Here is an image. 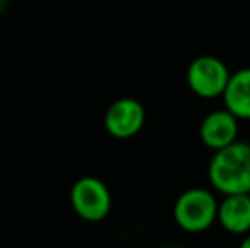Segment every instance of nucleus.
<instances>
[{
    "mask_svg": "<svg viewBox=\"0 0 250 248\" xmlns=\"http://www.w3.org/2000/svg\"><path fill=\"white\" fill-rule=\"evenodd\" d=\"M230 73V68L223 60L213 55H203L189 63L186 70V82L194 95L211 100L221 97Z\"/></svg>",
    "mask_w": 250,
    "mask_h": 248,
    "instance_id": "nucleus-4",
    "label": "nucleus"
},
{
    "mask_svg": "<svg viewBox=\"0 0 250 248\" xmlns=\"http://www.w3.org/2000/svg\"><path fill=\"white\" fill-rule=\"evenodd\" d=\"M216 223L223 231L233 236L250 233V197L247 194L223 195L218 201Z\"/></svg>",
    "mask_w": 250,
    "mask_h": 248,
    "instance_id": "nucleus-7",
    "label": "nucleus"
},
{
    "mask_svg": "<svg viewBox=\"0 0 250 248\" xmlns=\"http://www.w3.org/2000/svg\"><path fill=\"white\" fill-rule=\"evenodd\" d=\"M70 204L79 218L89 223L105 219L112 208V195L105 182L92 175L80 177L70 189Z\"/></svg>",
    "mask_w": 250,
    "mask_h": 248,
    "instance_id": "nucleus-3",
    "label": "nucleus"
},
{
    "mask_svg": "<svg viewBox=\"0 0 250 248\" xmlns=\"http://www.w3.org/2000/svg\"><path fill=\"white\" fill-rule=\"evenodd\" d=\"M170 248H174V247H170Z\"/></svg>",
    "mask_w": 250,
    "mask_h": 248,
    "instance_id": "nucleus-11",
    "label": "nucleus"
},
{
    "mask_svg": "<svg viewBox=\"0 0 250 248\" xmlns=\"http://www.w3.org/2000/svg\"><path fill=\"white\" fill-rule=\"evenodd\" d=\"M247 195H249V197H250V191H249V192H247Z\"/></svg>",
    "mask_w": 250,
    "mask_h": 248,
    "instance_id": "nucleus-10",
    "label": "nucleus"
},
{
    "mask_svg": "<svg viewBox=\"0 0 250 248\" xmlns=\"http://www.w3.org/2000/svg\"><path fill=\"white\" fill-rule=\"evenodd\" d=\"M223 107L238 121H250V66L230 73V78L221 94Z\"/></svg>",
    "mask_w": 250,
    "mask_h": 248,
    "instance_id": "nucleus-8",
    "label": "nucleus"
},
{
    "mask_svg": "<svg viewBox=\"0 0 250 248\" xmlns=\"http://www.w3.org/2000/svg\"><path fill=\"white\" fill-rule=\"evenodd\" d=\"M216 192L206 187H191L177 195L172 208L174 223L189 235H199L216 225Z\"/></svg>",
    "mask_w": 250,
    "mask_h": 248,
    "instance_id": "nucleus-2",
    "label": "nucleus"
},
{
    "mask_svg": "<svg viewBox=\"0 0 250 248\" xmlns=\"http://www.w3.org/2000/svg\"><path fill=\"white\" fill-rule=\"evenodd\" d=\"M145 121V106L133 97H121L114 100L104 114L105 131L116 139H129L136 136L143 129Z\"/></svg>",
    "mask_w": 250,
    "mask_h": 248,
    "instance_id": "nucleus-5",
    "label": "nucleus"
},
{
    "mask_svg": "<svg viewBox=\"0 0 250 248\" xmlns=\"http://www.w3.org/2000/svg\"><path fill=\"white\" fill-rule=\"evenodd\" d=\"M206 173L216 194H247L250 191V143L237 139L213 152Z\"/></svg>",
    "mask_w": 250,
    "mask_h": 248,
    "instance_id": "nucleus-1",
    "label": "nucleus"
},
{
    "mask_svg": "<svg viewBox=\"0 0 250 248\" xmlns=\"http://www.w3.org/2000/svg\"><path fill=\"white\" fill-rule=\"evenodd\" d=\"M238 248H250V233H247L245 236H242V242Z\"/></svg>",
    "mask_w": 250,
    "mask_h": 248,
    "instance_id": "nucleus-9",
    "label": "nucleus"
},
{
    "mask_svg": "<svg viewBox=\"0 0 250 248\" xmlns=\"http://www.w3.org/2000/svg\"><path fill=\"white\" fill-rule=\"evenodd\" d=\"M240 136V121L225 107L209 111L199 124V139L206 148L216 152L235 143Z\"/></svg>",
    "mask_w": 250,
    "mask_h": 248,
    "instance_id": "nucleus-6",
    "label": "nucleus"
}]
</instances>
